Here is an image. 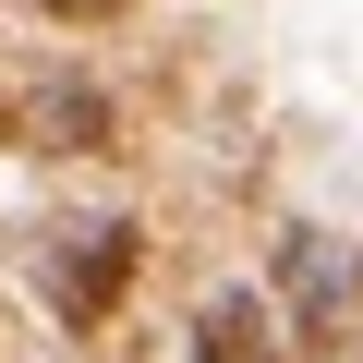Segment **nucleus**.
Wrapping results in <instances>:
<instances>
[{"mask_svg":"<svg viewBox=\"0 0 363 363\" xmlns=\"http://www.w3.org/2000/svg\"><path fill=\"white\" fill-rule=\"evenodd\" d=\"M133 255H145V230L133 218H85V230H49V315L85 339V327H109L121 315V291H133Z\"/></svg>","mask_w":363,"mask_h":363,"instance_id":"f257e3e1","label":"nucleus"},{"mask_svg":"<svg viewBox=\"0 0 363 363\" xmlns=\"http://www.w3.org/2000/svg\"><path fill=\"white\" fill-rule=\"evenodd\" d=\"M121 121L85 73H37V85H0V145H37V157H97Z\"/></svg>","mask_w":363,"mask_h":363,"instance_id":"f03ea898","label":"nucleus"},{"mask_svg":"<svg viewBox=\"0 0 363 363\" xmlns=\"http://www.w3.org/2000/svg\"><path fill=\"white\" fill-rule=\"evenodd\" d=\"M279 291H291V315H279V327H291L303 351H327V339H339V315H351V291H363V255H351V242H327V230H291V242H279Z\"/></svg>","mask_w":363,"mask_h":363,"instance_id":"7ed1b4c3","label":"nucleus"},{"mask_svg":"<svg viewBox=\"0 0 363 363\" xmlns=\"http://www.w3.org/2000/svg\"><path fill=\"white\" fill-rule=\"evenodd\" d=\"M291 339H279V303L267 291H218L206 315H194V363H279Z\"/></svg>","mask_w":363,"mask_h":363,"instance_id":"20e7f679","label":"nucleus"},{"mask_svg":"<svg viewBox=\"0 0 363 363\" xmlns=\"http://www.w3.org/2000/svg\"><path fill=\"white\" fill-rule=\"evenodd\" d=\"M37 13H49V25H121L133 0H37Z\"/></svg>","mask_w":363,"mask_h":363,"instance_id":"39448f33","label":"nucleus"}]
</instances>
